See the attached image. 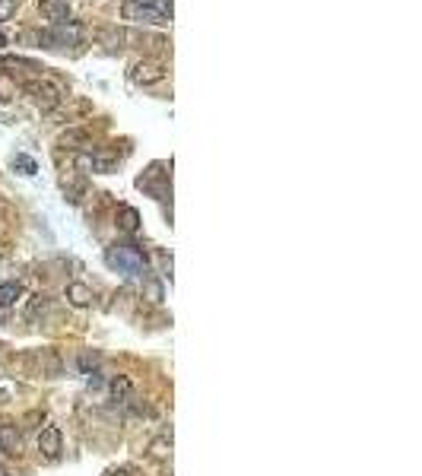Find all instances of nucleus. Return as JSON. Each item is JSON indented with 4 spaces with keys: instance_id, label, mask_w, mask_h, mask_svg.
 Returning a JSON list of instances; mask_svg holds the SVG:
<instances>
[{
    "instance_id": "18",
    "label": "nucleus",
    "mask_w": 422,
    "mask_h": 476,
    "mask_svg": "<svg viewBox=\"0 0 422 476\" xmlns=\"http://www.w3.org/2000/svg\"><path fill=\"white\" fill-rule=\"evenodd\" d=\"M10 13H13V0H0V23H3Z\"/></svg>"
},
{
    "instance_id": "21",
    "label": "nucleus",
    "mask_w": 422,
    "mask_h": 476,
    "mask_svg": "<svg viewBox=\"0 0 422 476\" xmlns=\"http://www.w3.org/2000/svg\"><path fill=\"white\" fill-rule=\"evenodd\" d=\"M3 45H7V38H3V32H0V48H3Z\"/></svg>"
},
{
    "instance_id": "14",
    "label": "nucleus",
    "mask_w": 422,
    "mask_h": 476,
    "mask_svg": "<svg viewBox=\"0 0 422 476\" xmlns=\"http://www.w3.org/2000/svg\"><path fill=\"white\" fill-rule=\"evenodd\" d=\"M13 169H19V175H35L38 165H35V159H29V156H23V153H19V156L13 159Z\"/></svg>"
},
{
    "instance_id": "1",
    "label": "nucleus",
    "mask_w": 422,
    "mask_h": 476,
    "mask_svg": "<svg viewBox=\"0 0 422 476\" xmlns=\"http://www.w3.org/2000/svg\"><path fill=\"white\" fill-rule=\"evenodd\" d=\"M105 264L112 270H118V273H124V276H146V273H150V261H146V254L140 251L137 245H114V248H108Z\"/></svg>"
},
{
    "instance_id": "11",
    "label": "nucleus",
    "mask_w": 422,
    "mask_h": 476,
    "mask_svg": "<svg viewBox=\"0 0 422 476\" xmlns=\"http://www.w3.org/2000/svg\"><path fill=\"white\" fill-rule=\"evenodd\" d=\"M83 165H89L96 175H108V171H114V159L112 156H86Z\"/></svg>"
},
{
    "instance_id": "5",
    "label": "nucleus",
    "mask_w": 422,
    "mask_h": 476,
    "mask_svg": "<svg viewBox=\"0 0 422 476\" xmlns=\"http://www.w3.org/2000/svg\"><path fill=\"white\" fill-rule=\"evenodd\" d=\"M130 80L140 83V86H150V83L166 80V67H162V64H134Z\"/></svg>"
},
{
    "instance_id": "8",
    "label": "nucleus",
    "mask_w": 422,
    "mask_h": 476,
    "mask_svg": "<svg viewBox=\"0 0 422 476\" xmlns=\"http://www.w3.org/2000/svg\"><path fill=\"white\" fill-rule=\"evenodd\" d=\"M48 312H51V298H45V296H35V298H29V305H26V318H29V321L45 318Z\"/></svg>"
},
{
    "instance_id": "6",
    "label": "nucleus",
    "mask_w": 422,
    "mask_h": 476,
    "mask_svg": "<svg viewBox=\"0 0 422 476\" xmlns=\"http://www.w3.org/2000/svg\"><path fill=\"white\" fill-rule=\"evenodd\" d=\"M26 92H32V99L38 102V108H42V112H51L54 105H58V92H54L51 86H45V83H29V86H26Z\"/></svg>"
},
{
    "instance_id": "12",
    "label": "nucleus",
    "mask_w": 422,
    "mask_h": 476,
    "mask_svg": "<svg viewBox=\"0 0 422 476\" xmlns=\"http://www.w3.org/2000/svg\"><path fill=\"white\" fill-rule=\"evenodd\" d=\"M38 359H42V375H48V378H58V375H60V359L54 356L51 350H42V356H38Z\"/></svg>"
},
{
    "instance_id": "4",
    "label": "nucleus",
    "mask_w": 422,
    "mask_h": 476,
    "mask_svg": "<svg viewBox=\"0 0 422 476\" xmlns=\"http://www.w3.org/2000/svg\"><path fill=\"white\" fill-rule=\"evenodd\" d=\"M0 451L10 454V457L23 451V432L16 423H0Z\"/></svg>"
},
{
    "instance_id": "10",
    "label": "nucleus",
    "mask_w": 422,
    "mask_h": 476,
    "mask_svg": "<svg viewBox=\"0 0 422 476\" xmlns=\"http://www.w3.org/2000/svg\"><path fill=\"white\" fill-rule=\"evenodd\" d=\"M19 296H23V286L19 283H0V308H10Z\"/></svg>"
},
{
    "instance_id": "19",
    "label": "nucleus",
    "mask_w": 422,
    "mask_h": 476,
    "mask_svg": "<svg viewBox=\"0 0 422 476\" xmlns=\"http://www.w3.org/2000/svg\"><path fill=\"white\" fill-rule=\"evenodd\" d=\"M152 457H166V441H156V445H152Z\"/></svg>"
},
{
    "instance_id": "15",
    "label": "nucleus",
    "mask_w": 422,
    "mask_h": 476,
    "mask_svg": "<svg viewBox=\"0 0 422 476\" xmlns=\"http://www.w3.org/2000/svg\"><path fill=\"white\" fill-rule=\"evenodd\" d=\"M112 394H114V400H128L130 397V381L128 378H114L112 381Z\"/></svg>"
},
{
    "instance_id": "2",
    "label": "nucleus",
    "mask_w": 422,
    "mask_h": 476,
    "mask_svg": "<svg viewBox=\"0 0 422 476\" xmlns=\"http://www.w3.org/2000/svg\"><path fill=\"white\" fill-rule=\"evenodd\" d=\"M42 42H45L48 48H60V45H80L83 42V29L76 23H58L54 29H48L45 35H42Z\"/></svg>"
},
{
    "instance_id": "17",
    "label": "nucleus",
    "mask_w": 422,
    "mask_h": 476,
    "mask_svg": "<svg viewBox=\"0 0 422 476\" xmlns=\"http://www.w3.org/2000/svg\"><path fill=\"white\" fill-rule=\"evenodd\" d=\"M146 296H150V302H162V286L150 283V286H146Z\"/></svg>"
},
{
    "instance_id": "3",
    "label": "nucleus",
    "mask_w": 422,
    "mask_h": 476,
    "mask_svg": "<svg viewBox=\"0 0 422 476\" xmlns=\"http://www.w3.org/2000/svg\"><path fill=\"white\" fill-rule=\"evenodd\" d=\"M38 451L45 454L48 461H58L60 451H64V439H60V429L58 425H45L38 432Z\"/></svg>"
},
{
    "instance_id": "9",
    "label": "nucleus",
    "mask_w": 422,
    "mask_h": 476,
    "mask_svg": "<svg viewBox=\"0 0 422 476\" xmlns=\"http://www.w3.org/2000/svg\"><path fill=\"white\" fill-rule=\"evenodd\" d=\"M67 298L73 302L76 308H86L89 305V298H92V289L89 286H83V283H70L67 286Z\"/></svg>"
},
{
    "instance_id": "16",
    "label": "nucleus",
    "mask_w": 422,
    "mask_h": 476,
    "mask_svg": "<svg viewBox=\"0 0 422 476\" xmlns=\"http://www.w3.org/2000/svg\"><path fill=\"white\" fill-rule=\"evenodd\" d=\"M80 368H83L86 375H92V368H98V352H83V356H80Z\"/></svg>"
},
{
    "instance_id": "7",
    "label": "nucleus",
    "mask_w": 422,
    "mask_h": 476,
    "mask_svg": "<svg viewBox=\"0 0 422 476\" xmlns=\"http://www.w3.org/2000/svg\"><path fill=\"white\" fill-rule=\"evenodd\" d=\"M124 16L134 19V23H168L166 16L152 7H134V3H124Z\"/></svg>"
},
{
    "instance_id": "13",
    "label": "nucleus",
    "mask_w": 422,
    "mask_h": 476,
    "mask_svg": "<svg viewBox=\"0 0 422 476\" xmlns=\"http://www.w3.org/2000/svg\"><path fill=\"white\" fill-rule=\"evenodd\" d=\"M121 229L124 232H137V226H140V216H137V210H130V207H124L121 210Z\"/></svg>"
},
{
    "instance_id": "20",
    "label": "nucleus",
    "mask_w": 422,
    "mask_h": 476,
    "mask_svg": "<svg viewBox=\"0 0 422 476\" xmlns=\"http://www.w3.org/2000/svg\"><path fill=\"white\" fill-rule=\"evenodd\" d=\"M3 321H7V308H0V324H3Z\"/></svg>"
}]
</instances>
